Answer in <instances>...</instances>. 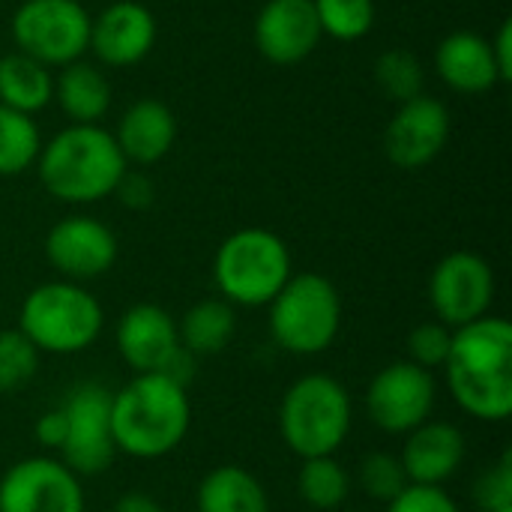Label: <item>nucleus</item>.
Returning a JSON list of instances; mask_svg holds the SVG:
<instances>
[{
  "label": "nucleus",
  "mask_w": 512,
  "mask_h": 512,
  "mask_svg": "<svg viewBox=\"0 0 512 512\" xmlns=\"http://www.w3.org/2000/svg\"><path fill=\"white\" fill-rule=\"evenodd\" d=\"M114 512H162V507H159L150 495L129 492V495H123V498L114 504Z\"/></svg>",
  "instance_id": "37"
},
{
  "label": "nucleus",
  "mask_w": 512,
  "mask_h": 512,
  "mask_svg": "<svg viewBox=\"0 0 512 512\" xmlns=\"http://www.w3.org/2000/svg\"><path fill=\"white\" fill-rule=\"evenodd\" d=\"M114 195H117L129 210H147V207L153 204V198H156V189H153L150 177H144L141 171H129V168H126V174L120 177Z\"/></svg>",
  "instance_id": "34"
},
{
  "label": "nucleus",
  "mask_w": 512,
  "mask_h": 512,
  "mask_svg": "<svg viewBox=\"0 0 512 512\" xmlns=\"http://www.w3.org/2000/svg\"><path fill=\"white\" fill-rule=\"evenodd\" d=\"M435 69L447 87L471 96L501 84L489 39L474 30H456L444 36L435 51Z\"/></svg>",
  "instance_id": "20"
},
{
  "label": "nucleus",
  "mask_w": 512,
  "mask_h": 512,
  "mask_svg": "<svg viewBox=\"0 0 512 512\" xmlns=\"http://www.w3.org/2000/svg\"><path fill=\"white\" fill-rule=\"evenodd\" d=\"M321 24L312 0H267L255 18V45L264 60L294 66L321 42Z\"/></svg>",
  "instance_id": "15"
},
{
  "label": "nucleus",
  "mask_w": 512,
  "mask_h": 512,
  "mask_svg": "<svg viewBox=\"0 0 512 512\" xmlns=\"http://www.w3.org/2000/svg\"><path fill=\"white\" fill-rule=\"evenodd\" d=\"M66 414V441L60 447L63 465L78 477H93L111 468L117 447L111 435V393L96 384L84 381L72 387L63 402Z\"/></svg>",
  "instance_id": "9"
},
{
  "label": "nucleus",
  "mask_w": 512,
  "mask_h": 512,
  "mask_svg": "<svg viewBox=\"0 0 512 512\" xmlns=\"http://www.w3.org/2000/svg\"><path fill=\"white\" fill-rule=\"evenodd\" d=\"M387 512H462L441 486H408L387 504Z\"/></svg>",
  "instance_id": "33"
},
{
  "label": "nucleus",
  "mask_w": 512,
  "mask_h": 512,
  "mask_svg": "<svg viewBox=\"0 0 512 512\" xmlns=\"http://www.w3.org/2000/svg\"><path fill=\"white\" fill-rule=\"evenodd\" d=\"M438 387L429 369H420L411 360L384 366L366 393L369 417L378 429L390 435H408L423 426L435 411Z\"/></svg>",
  "instance_id": "11"
},
{
  "label": "nucleus",
  "mask_w": 512,
  "mask_h": 512,
  "mask_svg": "<svg viewBox=\"0 0 512 512\" xmlns=\"http://www.w3.org/2000/svg\"><path fill=\"white\" fill-rule=\"evenodd\" d=\"M192 423L186 387L165 375H135L111 393V435L117 453L132 459H162L180 447Z\"/></svg>",
  "instance_id": "2"
},
{
  "label": "nucleus",
  "mask_w": 512,
  "mask_h": 512,
  "mask_svg": "<svg viewBox=\"0 0 512 512\" xmlns=\"http://www.w3.org/2000/svg\"><path fill=\"white\" fill-rule=\"evenodd\" d=\"M450 345H453V330L441 321H426L414 327L408 336V360L432 372L447 363Z\"/></svg>",
  "instance_id": "31"
},
{
  "label": "nucleus",
  "mask_w": 512,
  "mask_h": 512,
  "mask_svg": "<svg viewBox=\"0 0 512 512\" xmlns=\"http://www.w3.org/2000/svg\"><path fill=\"white\" fill-rule=\"evenodd\" d=\"M51 99H54V75L48 66H42L39 60L21 51L0 57V105L33 117Z\"/></svg>",
  "instance_id": "23"
},
{
  "label": "nucleus",
  "mask_w": 512,
  "mask_h": 512,
  "mask_svg": "<svg viewBox=\"0 0 512 512\" xmlns=\"http://www.w3.org/2000/svg\"><path fill=\"white\" fill-rule=\"evenodd\" d=\"M447 384L462 411L486 423L512 414V327L507 318L483 315L453 330L444 363Z\"/></svg>",
  "instance_id": "1"
},
{
  "label": "nucleus",
  "mask_w": 512,
  "mask_h": 512,
  "mask_svg": "<svg viewBox=\"0 0 512 512\" xmlns=\"http://www.w3.org/2000/svg\"><path fill=\"white\" fill-rule=\"evenodd\" d=\"M375 81L387 99L402 105L423 93L426 72H423V63L417 60V54H411L405 48H390L375 60Z\"/></svg>",
  "instance_id": "27"
},
{
  "label": "nucleus",
  "mask_w": 512,
  "mask_h": 512,
  "mask_svg": "<svg viewBox=\"0 0 512 512\" xmlns=\"http://www.w3.org/2000/svg\"><path fill=\"white\" fill-rule=\"evenodd\" d=\"M342 327V297L321 273H291L270 300V333L279 348L312 357L327 351Z\"/></svg>",
  "instance_id": "7"
},
{
  "label": "nucleus",
  "mask_w": 512,
  "mask_h": 512,
  "mask_svg": "<svg viewBox=\"0 0 512 512\" xmlns=\"http://www.w3.org/2000/svg\"><path fill=\"white\" fill-rule=\"evenodd\" d=\"M33 432H36V441H39L45 450H57V453H60L63 441H66V414H63V408L45 411V414L36 420Z\"/></svg>",
  "instance_id": "35"
},
{
  "label": "nucleus",
  "mask_w": 512,
  "mask_h": 512,
  "mask_svg": "<svg viewBox=\"0 0 512 512\" xmlns=\"http://www.w3.org/2000/svg\"><path fill=\"white\" fill-rule=\"evenodd\" d=\"M234 330H237V315L234 306L225 300H201L177 324L180 345L195 357H210L225 351L234 339Z\"/></svg>",
  "instance_id": "24"
},
{
  "label": "nucleus",
  "mask_w": 512,
  "mask_h": 512,
  "mask_svg": "<svg viewBox=\"0 0 512 512\" xmlns=\"http://www.w3.org/2000/svg\"><path fill=\"white\" fill-rule=\"evenodd\" d=\"M492 45V57L501 75V84H507L512 78V21H504L495 33V39H489Z\"/></svg>",
  "instance_id": "36"
},
{
  "label": "nucleus",
  "mask_w": 512,
  "mask_h": 512,
  "mask_svg": "<svg viewBox=\"0 0 512 512\" xmlns=\"http://www.w3.org/2000/svg\"><path fill=\"white\" fill-rule=\"evenodd\" d=\"M42 150L39 126L30 114L0 105V177L24 174Z\"/></svg>",
  "instance_id": "25"
},
{
  "label": "nucleus",
  "mask_w": 512,
  "mask_h": 512,
  "mask_svg": "<svg viewBox=\"0 0 512 512\" xmlns=\"http://www.w3.org/2000/svg\"><path fill=\"white\" fill-rule=\"evenodd\" d=\"M0 512H84V489L57 459H21L0 480Z\"/></svg>",
  "instance_id": "12"
},
{
  "label": "nucleus",
  "mask_w": 512,
  "mask_h": 512,
  "mask_svg": "<svg viewBox=\"0 0 512 512\" xmlns=\"http://www.w3.org/2000/svg\"><path fill=\"white\" fill-rule=\"evenodd\" d=\"M54 99L72 123H99L111 108V84L99 66L75 60L60 69Z\"/></svg>",
  "instance_id": "21"
},
{
  "label": "nucleus",
  "mask_w": 512,
  "mask_h": 512,
  "mask_svg": "<svg viewBox=\"0 0 512 512\" xmlns=\"http://www.w3.org/2000/svg\"><path fill=\"white\" fill-rule=\"evenodd\" d=\"M45 192L63 204H93L114 195L129 162L114 132L99 123H72L60 129L36 156Z\"/></svg>",
  "instance_id": "3"
},
{
  "label": "nucleus",
  "mask_w": 512,
  "mask_h": 512,
  "mask_svg": "<svg viewBox=\"0 0 512 512\" xmlns=\"http://www.w3.org/2000/svg\"><path fill=\"white\" fill-rule=\"evenodd\" d=\"M117 351L135 375L162 372L180 348L177 321L153 303H138L117 321Z\"/></svg>",
  "instance_id": "17"
},
{
  "label": "nucleus",
  "mask_w": 512,
  "mask_h": 512,
  "mask_svg": "<svg viewBox=\"0 0 512 512\" xmlns=\"http://www.w3.org/2000/svg\"><path fill=\"white\" fill-rule=\"evenodd\" d=\"M474 498L483 512L510 510L512 507V453H504L492 471L477 480Z\"/></svg>",
  "instance_id": "32"
},
{
  "label": "nucleus",
  "mask_w": 512,
  "mask_h": 512,
  "mask_svg": "<svg viewBox=\"0 0 512 512\" xmlns=\"http://www.w3.org/2000/svg\"><path fill=\"white\" fill-rule=\"evenodd\" d=\"M360 486L369 498L390 504L393 498H399L411 483L408 474L399 462V456L390 453H369L360 462Z\"/></svg>",
  "instance_id": "30"
},
{
  "label": "nucleus",
  "mask_w": 512,
  "mask_h": 512,
  "mask_svg": "<svg viewBox=\"0 0 512 512\" xmlns=\"http://www.w3.org/2000/svg\"><path fill=\"white\" fill-rule=\"evenodd\" d=\"M102 306L78 282H45L33 288L18 312V330L42 354L87 351L102 333Z\"/></svg>",
  "instance_id": "4"
},
{
  "label": "nucleus",
  "mask_w": 512,
  "mask_h": 512,
  "mask_svg": "<svg viewBox=\"0 0 512 512\" xmlns=\"http://www.w3.org/2000/svg\"><path fill=\"white\" fill-rule=\"evenodd\" d=\"M156 45V18L138 0H117L90 18V51L105 66H135Z\"/></svg>",
  "instance_id": "16"
},
{
  "label": "nucleus",
  "mask_w": 512,
  "mask_h": 512,
  "mask_svg": "<svg viewBox=\"0 0 512 512\" xmlns=\"http://www.w3.org/2000/svg\"><path fill=\"white\" fill-rule=\"evenodd\" d=\"M39 351L21 330H0V393H18L33 381Z\"/></svg>",
  "instance_id": "29"
},
{
  "label": "nucleus",
  "mask_w": 512,
  "mask_h": 512,
  "mask_svg": "<svg viewBox=\"0 0 512 512\" xmlns=\"http://www.w3.org/2000/svg\"><path fill=\"white\" fill-rule=\"evenodd\" d=\"M297 489L309 507L336 510L339 504H345L351 492V480L333 456H318V459H303L297 474Z\"/></svg>",
  "instance_id": "26"
},
{
  "label": "nucleus",
  "mask_w": 512,
  "mask_h": 512,
  "mask_svg": "<svg viewBox=\"0 0 512 512\" xmlns=\"http://www.w3.org/2000/svg\"><path fill=\"white\" fill-rule=\"evenodd\" d=\"M495 300V273L477 252H450L441 258L429 279V303L441 324L459 330L483 315Z\"/></svg>",
  "instance_id": "10"
},
{
  "label": "nucleus",
  "mask_w": 512,
  "mask_h": 512,
  "mask_svg": "<svg viewBox=\"0 0 512 512\" xmlns=\"http://www.w3.org/2000/svg\"><path fill=\"white\" fill-rule=\"evenodd\" d=\"M288 279L291 252L267 228L234 231L213 258V282L231 306H270Z\"/></svg>",
  "instance_id": "6"
},
{
  "label": "nucleus",
  "mask_w": 512,
  "mask_h": 512,
  "mask_svg": "<svg viewBox=\"0 0 512 512\" xmlns=\"http://www.w3.org/2000/svg\"><path fill=\"white\" fill-rule=\"evenodd\" d=\"M45 258L66 282H90L117 261L114 231L93 216H66L45 237Z\"/></svg>",
  "instance_id": "14"
},
{
  "label": "nucleus",
  "mask_w": 512,
  "mask_h": 512,
  "mask_svg": "<svg viewBox=\"0 0 512 512\" xmlns=\"http://www.w3.org/2000/svg\"><path fill=\"white\" fill-rule=\"evenodd\" d=\"M450 138V111L435 96H414L399 105L384 129V153L396 168L417 171L441 156Z\"/></svg>",
  "instance_id": "13"
},
{
  "label": "nucleus",
  "mask_w": 512,
  "mask_h": 512,
  "mask_svg": "<svg viewBox=\"0 0 512 512\" xmlns=\"http://www.w3.org/2000/svg\"><path fill=\"white\" fill-rule=\"evenodd\" d=\"M321 33L339 42L363 39L375 24V0H312Z\"/></svg>",
  "instance_id": "28"
},
{
  "label": "nucleus",
  "mask_w": 512,
  "mask_h": 512,
  "mask_svg": "<svg viewBox=\"0 0 512 512\" xmlns=\"http://www.w3.org/2000/svg\"><path fill=\"white\" fill-rule=\"evenodd\" d=\"M354 423L348 390L330 375H303L282 399L279 429L291 453L300 459L333 456Z\"/></svg>",
  "instance_id": "5"
},
{
  "label": "nucleus",
  "mask_w": 512,
  "mask_h": 512,
  "mask_svg": "<svg viewBox=\"0 0 512 512\" xmlns=\"http://www.w3.org/2000/svg\"><path fill=\"white\" fill-rule=\"evenodd\" d=\"M114 141L126 162L153 165L168 156L177 141V117L159 99H138L132 102L114 132Z\"/></svg>",
  "instance_id": "19"
},
{
  "label": "nucleus",
  "mask_w": 512,
  "mask_h": 512,
  "mask_svg": "<svg viewBox=\"0 0 512 512\" xmlns=\"http://www.w3.org/2000/svg\"><path fill=\"white\" fill-rule=\"evenodd\" d=\"M12 39L42 66H69L90 45V15L78 0H24L12 15Z\"/></svg>",
  "instance_id": "8"
},
{
  "label": "nucleus",
  "mask_w": 512,
  "mask_h": 512,
  "mask_svg": "<svg viewBox=\"0 0 512 512\" xmlns=\"http://www.w3.org/2000/svg\"><path fill=\"white\" fill-rule=\"evenodd\" d=\"M498 512H512V507H510V510H498Z\"/></svg>",
  "instance_id": "38"
},
{
  "label": "nucleus",
  "mask_w": 512,
  "mask_h": 512,
  "mask_svg": "<svg viewBox=\"0 0 512 512\" xmlns=\"http://www.w3.org/2000/svg\"><path fill=\"white\" fill-rule=\"evenodd\" d=\"M198 512H270V498L258 477L240 465L210 471L195 495Z\"/></svg>",
  "instance_id": "22"
},
{
  "label": "nucleus",
  "mask_w": 512,
  "mask_h": 512,
  "mask_svg": "<svg viewBox=\"0 0 512 512\" xmlns=\"http://www.w3.org/2000/svg\"><path fill=\"white\" fill-rule=\"evenodd\" d=\"M465 435L453 423L426 420L402 447V468L411 486H444L465 462Z\"/></svg>",
  "instance_id": "18"
}]
</instances>
